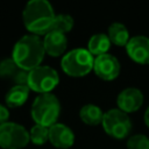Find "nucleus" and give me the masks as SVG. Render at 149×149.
<instances>
[{"label":"nucleus","mask_w":149,"mask_h":149,"mask_svg":"<svg viewBox=\"0 0 149 149\" xmlns=\"http://www.w3.org/2000/svg\"><path fill=\"white\" fill-rule=\"evenodd\" d=\"M55 16L54 8L47 0H31L27 2L22 12L24 27L37 36L48 34Z\"/></svg>","instance_id":"1"},{"label":"nucleus","mask_w":149,"mask_h":149,"mask_svg":"<svg viewBox=\"0 0 149 149\" xmlns=\"http://www.w3.org/2000/svg\"><path fill=\"white\" fill-rule=\"evenodd\" d=\"M45 51L43 41L37 35H24L14 45L12 58L15 64L26 71H30L42 63Z\"/></svg>","instance_id":"2"},{"label":"nucleus","mask_w":149,"mask_h":149,"mask_svg":"<svg viewBox=\"0 0 149 149\" xmlns=\"http://www.w3.org/2000/svg\"><path fill=\"white\" fill-rule=\"evenodd\" d=\"M59 113V100L52 93L38 94L31 105V118L35 123L48 128L56 123Z\"/></svg>","instance_id":"3"},{"label":"nucleus","mask_w":149,"mask_h":149,"mask_svg":"<svg viewBox=\"0 0 149 149\" xmlns=\"http://www.w3.org/2000/svg\"><path fill=\"white\" fill-rule=\"evenodd\" d=\"M93 56L90 54L88 50L77 48L66 52L63 56L61 61V66L65 74L78 78L88 74L93 70Z\"/></svg>","instance_id":"4"},{"label":"nucleus","mask_w":149,"mask_h":149,"mask_svg":"<svg viewBox=\"0 0 149 149\" xmlns=\"http://www.w3.org/2000/svg\"><path fill=\"white\" fill-rule=\"evenodd\" d=\"M59 83L58 72L48 65H40L28 73L29 90H33L40 94L50 93Z\"/></svg>","instance_id":"5"},{"label":"nucleus","mask_w":149,"mask_h":149,"mask_svg":"<svg viewBox=\"0 0 149 149\" xmlns=\"http://www.w3.org/2000/svg\"><path fill=\"white\" fill-rule=\"evenodd\" d=\"M104 130L113 139H126L132 130V121L127 113L119 108H112L104 113L102 122Z\"/></svg>","instance_id":"6"},{"label":"nucleus","mask_w":149,"mask_h":149,"mask_svg":"<svg viewBox=\"0 0 149 149\" xmlns=\"http://www.w3.org/2000/svg\"><path fill=\"white\" fill-rule=\"evenodd\" d=\"M29 139V132L15 122H5L0 125V147L3 149H22Z\"/></svg>","instance_id":"7"},{"label":"nucleus","mask_w":149,"mask_h":149,"mask_svg":"<svg viewBox=\"0 0 149 149\" xmlns=\"http://www.w3.org/2000/svg\"><path fill=\"white\" fill-rule=\"evenodd\" d=\"M120 69L121 68L118 58L111 54H104L94 58V73L102 80L109 81L115 79L120 73Z\"/></svg>","instance_id":"8"},{"label":"nucleus","mask_w":149,"mask_h":149,"mask_svg":"<svg viewBox=\"0 0 149 149\" xmlns=\"http://www.w3.org/2000/svg\"><path fill=\"white\" fill-rule=\"evenodd\" d=\"M126 51L135 63L142 65L149 64V37L143 35L130 37L126 45Z\"/></svg>","instance_id":"9"},{"label":"nucleus","mask_w":149,"mask_h":149,"mask_svg":"<svg viewBox=\"0 0 149 149\" xmlns=\"http://www.w3.org/2000/svg\"><path fill=\"white\" fill-rule=\"evenodd\" d=\"M143 93L136 87H127L122 90L116 98L118 108L125 113L136 112L143 104Z\"/></svg>","instance_id":"10"},{"label":"nucleus","mask_w":149,"mask_h":149,"mask_svg":"<svg viewBox=\"0 0 149 149\" xmlns=\"http://www.w3.org/2000/svg\"><path fill=\"white\" fill-rule=\"evenodd\" d=\"M49 141L58 149H68L74 143V134L64 123H55L49 127Z\"/></svg>","instance_id":"11"},{"label":"nucleus","mask_w":149,"mask_h":149,"mask_svg":"<svg viewBox=\"0 0 149 149\" xmlns=\"http://www.w3.org/2000/svg\"><path fill=\"white\" fill-rule=\"evenodd\" d=\"M42 41L45 54H48L51 57L62 56L68 48V38L65 34L62 33H48L44 35V38Z\"/></svg>","instance_id":"12"},{"label":"nucleus","mask_w":149,"mask_h":149,"mask_svg":"<svg viewBox=\"0 0 149 149\" xmlns=\"http://www.w3.org/2000/svg\"><path fill=\"white\" fill-rule=\"evenodd\" d=\"M29 97V87L26 85H14L6 93L5 101L8 107L15 108L22 106Z\"/></svg>","instance_id":"13"},{"label":"nucleus","mask_w":149,"mask_h":149,"mask_svg":"<svg viewBox=\"0 0 149 149\" xmlns=\"http://www.w3.org/2000/svg\"><path fill=\"white\" fill-rule=\"evenodd\" d=\"M79 118L84 123H86L88 126H98L102 122L104 112L97 105L86 104L80 108Z\"/></svg>","instance_id":"14"},{"label":"nucleus","mask_w":149,"mask_h":149,"mask_svg":"<svg viewBox=\"0 0 149 149\" xmlns=\"http://www.w3.org/2000/svg\"><path fill=\"white\" fill-rule=\"evenodd\" d=\"M107 36L111 41V43L118 45V47H126L129 41V33L128 29L123 23L114 22L108 27Z\"/></svg>","instance_id":"15"},{"label":"nucleus","mask_w":149,"mask_h":149,"mask_svg":"<svg viewBox=\"0 0 149 149\" xmlns=\"http://www.w3.org/2000/svg\"><path fill=\"white\" fill-rule=\"evenodd\" d=\"M109 45H111V41L108 36L106 34L99 33V34H94L91 36L87 43V50L90 51L92 56L94 55L97 57V56L107 54Z\"/></svg>","instance_id":"16"},{"label":"nucleus","mask_w":149,"mask_h":149,"mask_svg":"<svg viewBox=\"0 0 149 149\" xmlns=\"http://www.w3.org/2000/svg\"><path fill=\"white\" fill-rule=\"evenodd\" d=\"M73 27V19L69 14H58L55 16V20L49 29L48 33L56 31V33H69Z\"/></svg>","instance_id":"17"},{"label":"nucleus","mask_w":149,"mask_h":149,"mask_svg":"<svg viewBox=\"0 0 149 149\" xmlns=\"http://www.w3.org/2000/svg\"><path fill=\"white\" fill-rule=\"evenodd\" d=\"M29 139L34 144H44L47 141H49V128L35 123V126H33L29 130Z\"/></svg>","instance_id":"18"},{"label":"nucleus","mask_w":149,"mask_h":149,"mask_svg":"<svg viewBox=\"0 0 149 149\" xmlns=\"http://www.w3.org/2000/svg\"><path fill=\"white\" fill-rule=\"evenodd\" d=\"M20 68L15 64L13 58H6L0 62V77L1 78H10L13 79Z\"/></svg>","instance_id":"19"},{"label":"nucleus","mask_w":149,"mask_h":149,"mask_svg":"<svg viewBox=\"0 0 149 149\" xmlns=\"http://www.w3.org/2000/svg\"><path fill=\"white\" fill-rule=\"evenodd\" d=\"M128 149H149V139L143 134H135L127 140Z\"/></svg>","instance_id":"20"},{"label":"nucleus","mask_w":149,"mask_h":149,"mask_svg":"<svg viewBox=\"0 0 149 149\" xmlns=\"http://www.w3.org/2000/svg\"><path fill=\"white\" fill-rule=\"evenodd\" d=\"M28 73H29V71L20 69L17 71V73L15 74V77L13 78V80L15 81L16 85H26L27 86V84H28Z\"/></svg>","instance_id":"21"},{"label":"nucleus","mask_w":149,"mask_h":149,"mask_svg":"<svg viewBox=\"0 0 149 149\" xmlns=\"http://www.w3.org/2000/svg\"><path fill=\"white\" fill-rule=\"evenodd\" d=\"M8 118H9V112H8L7 107H5L3 105L0 104V125L8 122Z\"/></svg>","instance_id":"22"},{"label":"nucleus","mask_w":149,"mask_h":149,"mask_svg":"<svg viewBox=\"0 0 149 149\" xmlns=\"http://www.w3.org/2000/svg\"><path fill=\"white\" fill-rule=\"evenodd\" d=\"M143 119H144V123H146V126L149 128V107L146 109L144 115H143Z\"/></svg>","instance_id":"23"}]
</instances>
